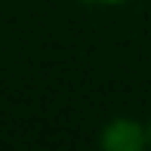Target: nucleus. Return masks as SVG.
Masks as SVG:
<instances>
[{
  "label": "nucleus",
  "instance_id": "nucleus-3",
  "mask_svg": "<svg viewBox=\"0 0 151 151\" xmlns=\"http://www.w3.org/2000/svg\"><path fill=\"white\" fill-rule=\"evenodd\" d=\"M145 129H148V148H151V111H148V117H145Z\"/></svg>",
  "mask_w": 151,
  "mask_h": 151
},
{
  "label": "nucleus",
  "instance_id": "nucleus-2",
  "mask_svg": "<svg viewBox=\"0 0 151 151\" xmlns=\"http://www.w3.org/2000/svg\"><path fill=\"white\" fill-rule=\"evenodd\" d=\"M80 3H86V6H120L127 0H80Z\"/></svg>",
  "mask_w": 151,
  "mask_h": 151
},
{
  "label": "nucleus",
  "instance_id": "nucleus-1",
  "mask_svg": "<svg viewBox=\"0 0 151 151\" xmlns=\"http://www.w3.org/2000/svg\"><path fill=\"white\" fill-rule=\"evenodd\" d=\"M99 145L105 151H142L148 148L145 120L136 117H111L99 133Z\"/></svg>",
  "mask_w": 151,
  "mask_h": 151
}]
</instances>
